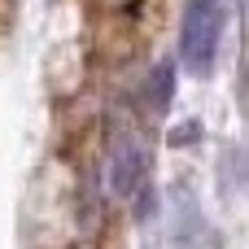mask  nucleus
<instances>
[{
  "instance_id": "obj_1",
  "label": "nucleus",
  "mask_w": 249,
  "mask_h": 249,
  "mask_svg": "<svg viewBox=\"0 0 249 249\" xmlns=\"http://www.w3.org/2000/svg\"><path fill=\"white\" fill-rule=\"evenodd\" d=\"M223 26H228L223 0H188L184 26H179V61L188 74H210Z\"/></svg>"
},
{
  "instance_id": "obj_2",
  "label": "nucleus",
  "mask_w": 249,
  "mask_h": 249,
  "mask_svg": "<svg viewBox=\"0 0 249 249\" xmlns=\"http://www.w3.org/2000/svg\"><path fill=\"white\" fill-rule=\"evenodd\" d=\"M149 171V153L140 140H118L109 153V193L114 197H131L140 193V179Z\"/></svg>"
},
{
  "instance_id": "obj_3",
  "label": "nucleus",
  "mask_w": 249,
  "mask_h": 249,
  "mask_svg": "<svg viewBox=\"0 0 249 249\" xmlns=\"http://www.w3.org/2000/svg\"><path fill=\"white\" fill-rule=\"evenodd\" d=\"M171 92H175V66L162 61V66L153 70V83H149V101H153V109H166V105H171Z\"/></svg>"
}]
</instances>
